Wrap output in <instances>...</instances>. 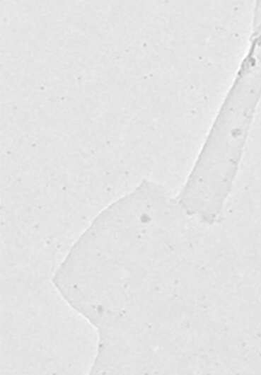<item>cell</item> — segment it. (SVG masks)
<instances>
[{"instance_id":"1","label":"cell","mask_w":261,"mask_h":375,"mask_svg":"<svg viewBox=\"0 0 261 375\" xmlns=\"http://www.w3.org/2000/svg\"><path fill=\"white\" fill-rule=\"evenodd\" d=\"M260 99L261 71L239 67L175 196L184 213L209 224L221 216L237 178Z\"/></svg>"}]
</instances>
